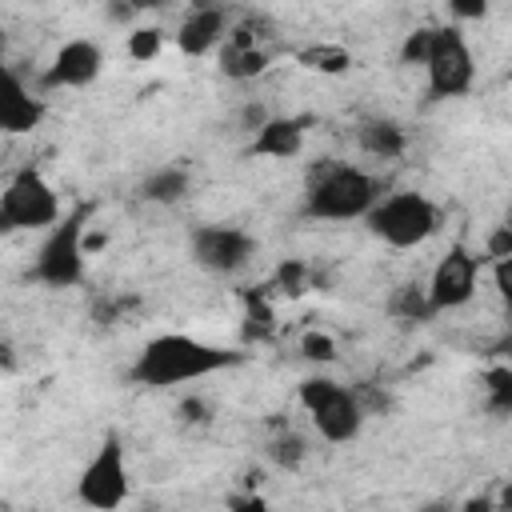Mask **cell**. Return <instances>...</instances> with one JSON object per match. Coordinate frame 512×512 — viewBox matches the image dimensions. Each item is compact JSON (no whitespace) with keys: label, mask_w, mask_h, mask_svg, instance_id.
I'll return each instance as SVG.
<instances>
[{"label":"cell","mask_w":512,"mask_h":512,"mask_svg":"<svg viewBox=\"0 0 512 512\" xmlns=\"http://www.w3.org/2000/svg\"><path fill=\"white\" fill-rule=\"evenodd\" d=\"M252 252H256V240L240 228L208 224V228H196V236H192V256L208 272H236L252 260Z\"/></svg>","instance_id":"obj_10"},{"label":"cell","mask_w":512,"mask_h":512,"mask_svg":"<svg viewBox=\"0 0 512 512\" xmlns=\"http://www.w3.org/2000/svg\"><path fill=\"white\" fill-rule=\"evenodd\" d=\"M80 500L96 512H116L124 500H128V464H124V448L116 436H108L96 456L88 460V468L80 472V484H76Z\"/></svg>","instance_id":"obj_7"},{"label":"cell","mask_w":512,"mask_h":512,"mask_svg":"<svg viewBox=\"0 0 512 512\" xmlns=\"http://www.w3.org/2000/svg\"><path fill=\"white\" fill-rule=\"evenodd\" d=\"M268 456H272L280 468H296V464L304 460V440H300L296 432H280V436H272Z\"/></svg>","instance_id":"obj_23"},{"label":"cell","mask_w":512,"mask_h":512,"mask_svg":"<svg viewBox=\"0 0 512 512\" xmlns=\"http://www.w3.org/2000/svg\"><path fill=\"white\" fill-rule=\"evenodd\" d=\"M300 404L304 412L312 416V428L332 440V444H348L360 436V424H364V408L356 400L352 388L336 384V380H324V376H312L300 384Z\"/></svg>","instance_id":"obj_4"},{"label":"cell","mask_w":512,"mask_h":512,"mask_svg":"<svg viewBox=\"0 0 512 512\" xmlns=\"http://www.w3.org/2000/svg\"><path fill=\"white\" fill-rule=\"evenodd\" d=\"M432 48H436V28H416V32L404 36V44H400V60H404V64H428Z\"/></svg>","instance_id":"obj_22"},{"label":"cell","mask_w":512,"mask_h":512,"mask_svg":"<svg viewBox=\"0 0 512 512\" xmlns=\"http://www.w3.org/2000/svg\"><path fill=\"white\" fill-rule=\"evenodd\" d=\"M184 192H188V172L184 168H160L144 184V196L156 200V204H176Z\"/></svg>","instance_id":"obj_18"},{"label":"cell","mask_w":512,"mask_h":512,"mask_svg":"<svg viewBox=\"0 0 512 512\" xmlns=\"http://www.w3.org/2000/svg\"><path fill=\"white\" fill-rule=\"evenodd\" d=\"M244 320H248V336H256V340H264V336H272V304L264 300V292H248L244 296Z\"/></svg>","instance_id":"obj_20"},{"label":"cell","mask_w":512,"mask_h":512,"mask_svg":"<svg viewBox=\"0 0 512 512\" xmlns=\"http://www.w3.org/2000/svg\"><path fill=\"white\" fill-rule=\"evenodd\" d=\"M84 276V212L60 220L36 256V280L52 288H72Z\"/></svg>","instance_id":"obj_6"},{"label":"cell","mask_w":512,"mask_h":512,"mask_svg":"<svg viewBox=\"0 0 512 512\" xmlns=\"http://www.w3.org/2000/svg\"><path fill=\"white\" fill-rule=\"evenodd\" d=\"M452 16H484V4H452Z\"/></svg>","instance_id":"obj_29"},{"label":"cell","mask_w":512,"mask_h":512,"mask_svg":"<svg viewBox=\"0 0 512 512\" xmlns=\"http://www.w3.org/2000/svg\"><path fill=\"white\" fill-rule=\"evenodd\" d=\"M300 352L308 360H316V364H332L336 360V340L328 332H304L300 336Z\"/></svg>","instance_id":"obj_24"},{"label":"cell","mask_w":512,"mask_h":512,"mask_svg":"<svg viewBox=\"0 0 512 512\" xmlns=\"http://www.w3.org/2000/svg\"><path fill=\"white\" fill-rule=\"evenodd\" d=\"M280 284H284V292H304L300 284H304V268L300 264H284L280 268Z\"/></svg>","instance_id":"obj_28"},{"label":"cell","mask_w":512,"mask_h":512,"mask_svg":"<svg viewBox=\"0 0 512 512\" xmlns=\"http://www.w3.org/2000/svg\"><path fill=\"white\" fill-rule=\"evenodd\" d=\"M404 128L396 124V120H364L360 124V148L364 152H372V156H380V160H392V156H400L404 152Z\"/></svg>","instance_id":"obj_15"},{"label":"cell","mask_w":512,"mask_h":512,"mask_svg":"<svg viewBox=\"0 0 512 512\" xmlns=\"http://www.w3.org/2000/svg\"><path fill=\"white\" fill-rule=\"evenodd\" d=\"M384 200L380 180L352 164H320L308 176L304 212L316 220H356L368 216Z\"/></svg>","instance_id":"obj_2"},{"label":"cell","mask_w":512,"mask_h":512,"mask_svg":"<svg viewBox=\"0 0 512 512\" xmlns=\"http://www.w3.org/2000/svg\"><path fill=\"white\" fill-rule=\"evenodd\" d=\"M424 512H448V508H444V504H432V508H424Z\"/></svg>","instance_id":"obj_32"},{"label":"cell","mask_w":512,"mask_h":512,"mask_svg":"<svg viewBox=\"0 0 512 512\" xmlns=\"http://www.w3.org/2000/svg\"><path fill=\"white\" fill-rule=\"evenodd\" d=\"M492 284H496L500 300L512 308V256H500V260H492Z\"/></svg>","instance_id":"obj_26"},{"label":"cell","mask_w":512,"mask_h":512,"mask_svg":"<svg viewBox=\"0 0 512 512\" xmlns=\"http://www.w3.org/2000/svg\"><path fill=\"white\" fill-rule=\"evenodd\" d=\"M368 228L392 248H416L440 228V212L420 192H392L368 212Z\"/></svg>","instance_id":"obj_3"},{"label":"cell","mask_w":512,"mask_h":512,"mask_svg":"<svg viewBox=\"0 0 512 512\" xmlns=\"http://www.w3.org/2000/svg\"><path fill=\"white\" fill-rule=\"evenodd\" d=\"M160 48H164V32L160 28H152V24H144V28H132L128 32V56L132 60H156L160 56Z\"/></svg>","instance_id":"obj_21"},{"label":"cell","mask_w":512,"mask_h":512,"mask_svg":"<svg viewBox=\"0 0 512 512\" xmlns=\"http://www.w3.org/2000/svg\"><path fill=\"white\" fill-rule=\"evenodd\" d=\"M476 272H480V256H472L468 248H452L428 276V304L432 312H448L472 300L476 292Z\"/></svg>","instance_id":"obj_9"},{"label":"cell","mask_w":512,"mask_h":512,"mask_svg":"<svg viewBox=\"0 0 512 512\" xmlns=\"http://www.w3.org/2000/svg\"><path fill=\"white\" fill-rule=\"evenodd\" d=\"M220 68L232 80H252V76H260L268 68V52L260 44H224Z\"/></svg>","instance_id":"obj_16"},{"label":"cell","mask_w":512,"mask_h":512,"mask_svg":"<svg viewBox=\"0 0 512 512\" xmlns=\"http://www.w3.org/2000/svg\"><path fill=\"white\" fill-rule=\"evenodd\" d=\"M44 116L40 96H32V88H24V80L16 72H8L4 80V96H0V128L4 132H32Z\"/></svg>","instance_id":"obj_13"},{"label":"cell","mask_w":512,"mask_h":512,"mask_svg":"<svg viewBox=\"0 0 512 512\" xmlns=\"http://www.w3.org/2000/svg\"><path fill=\"white\" fill-rule=\"evenodd\" d=\"M300 144H304V120H296V116H272V120L256 132L252 152H256V156L288 160V156L300 152Z\"/></svg>","instance_id":"obj_14"},{"label":"cell","mask_w":512,"mask_h":512,"mask_svg":"<svg viewBox=\"0 0 512 512\" xmlns=\"http://www.w3.org/2000/svg\"><path fill=\"white\" fill-rule=\"evenodd\" d=\"M224 36H228V16H224L220 8H196V12L184 16V24H180V32H176V44H180L184 56H204V52H212Z\"/></svg>","instance_id":"obj_12"},{"label":"cell","mask_w":512,"mask_h":512,"mask_svg":"<svg viewBox=\"0 0 512 512\" xmlns=\"http://www.w3.org/2000/svg\"><path fill=\"white\" fill-rule=\"evenodd\" d=\"M484 404L492 416H512V368L496 364L484 372Z\"/></svg>","instance_id":"obj_17"},{"label":"cell","mask_w":512,"mask_h":512,"mask_svg":"<svg viewBox=\"0 0 512 512\" xmlns=\"http://www.w3.org/2000/svg\"><path fill=\"white\" fill-rule=\"evenodd\" d=\"M228 512H268V500L256 488H244V492L228 496Z\"/></svg>","instance_id":"obj_27"},{"label":"cell","mask_w":512,"mask_h":512,"mask_svg":"<svg viewBox=\"0 0 512 512\" xmlns=\"http://www.w3.org/2000/svg\"><path fill=\"white\" fill-rule=\"evenodd\" d=\"M468 512H492V504H488V500H472Z\"/></svg>","instance_id":"obj_31"},{"label":"cell","mask_w":512,"mask_h":512,"mask_svg":"<svg viewBox=\"0 0 512 512\" xmlns=\"http://www.w3.org/2000/svg\"><path fill=\"white\" fill-rule=\"evenodd\" d=\"M56 224H60V200L52 184L36 168H20L0 196V228L36 232V228H56Z\"/></svg>","instance_id":"obj_5"},{"label":"cell","mask_w":512,"mask_h":512,"mask_svg":"<svg viewBox=\"0 0 512 512\" xmlns=\"http://www.w3.org/2000/svg\"><path fill=\"white\" fill-rule=\"evenodd\" d=\"M184 416H188V420H204V404H200V400H188V404H184Z\"/></svg>","instance_id":"obj_30"},{"label":"cell","mask_w":512,"mask_h":512,"mask_svg":"<svg viewBox=\"0 0 512 512\" xmlns=\"http://www.w3.org/2000/svg\"><path fill=\"white\" fill-rule=\"evenodd\" d=\"M428 72V88L432 96L448 100V96H464L476 80V64H472V52H468V40L456 24H444L436 28V48L424 64Z\"/></svg>","instance_id":"obj_8"},{"label":"cell","mask_w":512,"mask_h":512,"mask_svg":"<svg viewBox=\"0 0 512 512\" xmlns=\"http://www.w3.org/2000/svg\"><path fill=\"white\" fill-rule=\"evenodd\" d=\"M300 64L312 68V72L336 76V72H344V68L352 64V56H348L344 48H336V44H316V48H304V52H300Z\"/></svg>","instance_id":"obj_19"},{"label":"cell","mask_w":512,"mask_h":512,"mask_svg":"<svg viewBox=\"0 0 512 512\" xmlns=\"http://www.w3.org/2000/svg\"><path fill=\"white\" fill-rule=\"evenodd\" d=\"M236 360H240V352L204 344V340L184 336V332H164V336H152L144 344V352L132 364V380L144 388H176V384H192L200 376H212Z\"/></svg>","instance_id":"obj_1"},{"label":"cell","mask_w":512,"mask_h":512,"mask_svg":"<svg viewBox=\"0 0 512 512\" xmlns=\"http://www.w3.org/2000/svg\"><path fill=\"white\" fill-rule=\"evenodd\" d=\"M100 68H104L100 44H92V40H68V44L56 48V56H52V64L44 72V84L48 88H84V84H92L100 76Z\"/></svg>","instance_id":"obj_11"},{"label":"cell","mask_w":512,"mask_h":512,"mask_svg":"<svg viewBox=\"0 0 512 512\" xmlns=\"http://www.w3.org/2000/svg\"><path fill=\"white\" fill-rule=\"evenodd\" d=\"M396 312H404V316H428L432 312V304H428V288H420V284H408L404 292H400V300H396Z\"/></svg>","instance_id":"obj_25"}]
</instances>
